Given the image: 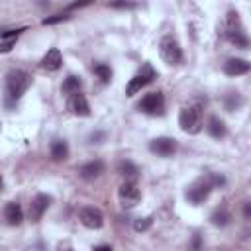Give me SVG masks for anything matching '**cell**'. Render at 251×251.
Masks as SVG:
<instances>
[{"instance_id": "cell-14", "label": "cell", "mask_w": 251, "mask_h": 251, "mask_svg": "<svg viewBox=\"0 0 251 251\" xmlns=\"http://www.w3.org/2000/svg\"><path fill=\"white\" fill-rule=\"evenodd\" d=\"M104 163L100 161V159H94V161H88V163H84L82 167H80V176L84 178V180H94V178H98L102 173H104Z\"/></svg>"}, {"instance_id": "cell-26", "label": "cell", "mask_w": 251, "mask_h": 251, "mask_svg": "<svg viewBox=\"0 0 251 251\" xmlns=\"http://www.w3.org/2000/svg\"><path fill=\"white\" fill-rule=\"evenodd\" d=\"M14 43H16V39H6V41H2V43H0V53H8V51H12Z\"/></svg>"}, {"instance_id": "cell-22", "label": "cell", "mask_w": 251, "mask_h": 251, "mask_svg": "<svg viewBox=\"0 0 251 251\" xmlns=\"http://www.w3.org/2000/svg\"><path fill=\"white\" fill-rule=\"evenodd\" d=\"M94 73H96V76H98L102 82H110V80H112V69H110L108 65H104V63L94 65Z\"/></svg>"}, {"instance_id": "cell-21", "label": "cell", "mask_w": 251, "mask_h": 251, "mask_svg": "<svg viewBox=\"0 0 251 251\" xmlns=\"http://www.w3.org/2000/svg\"><path fill=\"white\" fill-rule=\"evenodd\" d=\"M212 224L214 226H218V227H224V226H227L229 222H231V214L227 212V210H216L214 214H212Z\"/></svg>"}, {"instance_id": "cell-25", "label": "cell", "mask_w": 251, "mask_h": 251, "mask_svg": "<svg viewBox=\"0 0 251 251\" xmlns=\"http://www.w3.org/2000/svg\"><path fill=\"white\" fill-rule=\"evenodd\" d=\"M65 20H69V14L65 12V14H55V16H49V18H43V25H53V24H59V22H65Z\"/></svg>"}, {"instance_id": "cell-12", "label": "cell", "mask_w": 251, "mask_h": 251, "mask_svg": "<svg viewBox=\"0 0 251 251\" xmlns=\"http://www.w3.org/2000/svg\"><path fill=\"white\" fill-rule=\"evenodd\" d=\"M49 204H51V196H47V194H37V196L31 200V204H29V220H31V222H39L41 216L47 212Z\"/></svg>"}, {"instance_id": "cell-33", "label": "cell", "mask_w": 251, "mask_h": 251, "mask_svg": "<svg viewBox=\"0 0 251 251\" xmlns=\"http://www.w3.org/2000/svg\"><path fill=\"white\" fill-rule=\"evenodd\" d=\"M0 129H2V122H0Z\"/></svg>"}, {"instance_id": "cell-8", "label": "cell", "mask_w": 251, "mask_h": 251, "mask_svg": "<svg viewBox=\"0 0 251 251\" xmlns=\"http://www.w3.org/2000/svg\"><path fill=\"white\" fill-rule=\"evenodd\" d=\"M118 200H120V204H122L124 208H133V206H137L139 200H141V192H139V188L135 186V182L126 180L124 184H120V188H118Z\"/></svg>"}, {"instance_id": "cell-20", "label": "cell", "mask_w": 251, "mask_h": 251, "mask_svg": "<svg viewBox=\"0 0 251 251\" xmlns=\"http://www.w3.org/2000/svg\"><path fill=\"white\" fill-rule=\"evenodd\" d=\"M80 86H82V80L75 75H69L63 82V92L67 94H75V92H80Z\"/></svg>"}, {"instance_id": "cell-23", "label": "cell", "mask_w": 251, "mask_h": 251, "mask_svg": "<svg viewBox=\"0 0 251 251\" xmlns=\"http://www.w3.org/2000/svg\"><path fill=\"white\" fill-rule=\"evenodd\" d=\"M241 104H243V98H241L237 92H231V94H227V96H226V108H227L229 112L237 110Z\"/></svg>"}, {"instance_id": "cell-4", "label": "cell", "mask_w": 251, "mask_h": 251, "mask_svg": "<svg viewBox=\"0 0 251 251\" xmlns=\"http://www.w3.org/2000/svg\"><path fill=\"white\" fill-rule=\"evenodd\" d=\"M178 126L184 133H198L202 129V114L200 108L196 106H188L182 108L178 114Z\"/></svg>"}, {"instance_id": "cell-13", "label": "cell", "mask_w": 251, "mask_h": 251, "mask_svg": "<svg viewBox=\"0 0 251 251\" xmlns=\"http://www.w3.org/2000/svg\"><path fill=\"white\" fill-rule=\"evenodd\" d=\"M224 73L227 75V76H239V75H245V73H249V69H251V65H249V61H245V59H239V57H231V59H227L226 63H224Z\"/></svg>"}, {"instance_id": "cell-9", "label": "cell", "mask_w": 251, "mask_h": 251, "mask_svg": "<svg viewBox=\"0 0 251 251\" xmlns=\"http://www.w3.org/2000/svg\"><path fill=\"white\" fill-rule=\"evenodd\" d=\"M176 147H178V143L173 137H155V139L149 141V151L155 153V155H159V157H171V155H175Z\"/></svg>"}, {"instance_id": "cell-11", "label": "cell", "mask_w": 251, "mask_h": 251, "mask_svg": "<svg viewBox=\"0 0 251 251\" xmlns=\"http://www.w3.org/2000/svg\"><path fill=\"white\" fill-rule=\"evenodd\" d=\"M67 108L75 116H90V104H88V100H86V96L82 92L71 94L69 96V102H67Z\"/></svg>"}, {"instance_id": "cell-18", "label": "cell", "mask_w": 251, "mask_h": 251, "mask_svg": "<svg viewBox=\"0 0 251 251\" xmlns=\"http://www.w3.org/2000/svg\"><path fill=\"white\" fill-rule=\"evenodd\" d=\"M51 157H53L55 161H65V159L69 157V145H67V141L55 139V141L51 143Z\"/></svg>"}, {"instance_id": "cell-7", "label": "cell", "mask_w": 251, "mask_h": 251, "mask_svg": "<svg viewBox=\"0 0 251 251\" xmlns=\"http://www.w3.org/2000/svg\"><path fill=\"white\" fill-rule=\"evenodd\" d=\"M139 112L149 114V116H161L165 112V96L163 92H149L141 98V102L137 104Z\"/></svg>"}, {"instance_id": "cell-3", "label": "cell", "mask_w": 251, "mask_h": 251, "mask_svg": "<svg viewBox=\"0 0 251 251\" xmlns=\"http://www.w3.org/2000/svg\"><path fill=\"white\" fill-rule=\"evenodd\" d=\"M155 78H157V71L151 67V63H143V65H141V69L133 75V78L127 82L126 94H127V96L137 94L143 86H147V84H149V82H153Z\"/></svg>"}, {"instance_id": "cell-17", "label": "cell", "mask_w": 251, "mask_h": 251, "mask_svg": "<svg viewBox=\"0 0 251 251\" xmlns=\"http://www.w3.org/2000/svg\"><path fill=\"white\" fill-rule=\"evenodd\" d=\"M206 127H208V133H210L214 139H222V137L226 135V124H224V120H220L218 116H210Z\"/></svg>"}, {"instance_id": "cell-6", "label": "cell", "mask_w": 251, "mask_h": 251, "mask_svg": "<svg viewBox=\"0 0 251 251\" xmlns=\"http://www.w3.org/2000/svg\"><path fill=\"white\" fill-rule=\"evenodd\" d=\"M212 188H214V184H212L210 176H208V178H198V180H194V182L186 188V200L192 202L194 206H198V204H202V202L210 196Z\"/></svg>"}, {"instance_id": "cell-31", "label": "cell", "mask_w": 251, "mask_h": 251, "mask_svg": "<svg viewBox=\"0 0 251 251\" xmlns=\"http://www.w3.org/2000/svg\"><path fill=\"white\" fill-rule=\"evenodd\" d=\"M61 251H73V249H69V247H65V249H61Z\"/></svg>"}, {"instance_id": "cell-32", "label": "cell", "mask_w": 251, "mask_h": 251, "mask_svg": "<svg viewBox=\"0 0 251 251\" xmlns=\"http://www.w3.org/2000/svg\"><path fill=\"white\" fill-rule=\"evenodd\" d=\"M0 188H2V176H0Z\"/></svg>"}, {"instance_id": "cell-30", "label": "cell", "mask_w": 251, "mask_h": 251, "mask_svg": "<svg viewBox=\"0 0 251 251\" xmlns=\"http://www.w3.org/2000/svg\"><path fill=\"white\" fill-rule=\"evenodd\" d=\"M94 251H114V249H112L110 245H98V247H96Z\"/></svg>"}, {"instance_id": "cell-29", "label": "cell", "mask_w": 251, "mask_h": 251, "mask_svg": "<svg viewBox=\"0 0 251 251\" xmlns=\"http://www.w3.org/2000/svg\"><path fill=\"white\" fill-rule=\"evenodd\" d=\"M192 249H194V251H198V249H200V237H198V235L194 237V243H192Z\"/></svg>"}, {"instance_id": "cell-2", "label": "cell", "mask_w": 251, "mask_h": 251, "mask_svg": "<svg viewBox=\"0 0 251 251\" xmlns=\"http://www.w3.org/2000/svg\"><path fill=\"white\" fill-rule=\"evenodd\" d=\"M226 37H227L231 43H235L237 47H241V49H245V47L249 45L247 35H245L243 27H241L239 14H237V12H229L227 18H226Z\"/></svg>"}, {"instance_id": "cell-1", "label": "cell", "mask_w": 251, "mask_h": 251, "mask_svg": "<svg viewBox=\"0 0 251 251\" xmlns=\"http://www.w3.org/2000/svg\"><path fill=\"white\" fill-rule=\"evenodd\" d=\"M29 86H31V75L29 73H25L22 69L10 71L8 76H6V100H8V106L18 102L22 98V94Z\"/></svg>"}, {"instance_id": "cell-27", "label": "cell", "mask_w": 251, "mask_h": 251, "mask_svg": "<svg viewBox=\"0 0 251 251\" xmlns=\"http://www.w3.org/2000/svg\"><path fill=\"white\" fill-rule=\"evenodd\" d=\"M243 214H245V218L251 216V206H249V202H245V206H243Z\"/></svg>"}, {"instance_id": "cell-19", "label": "cell", "mask_w": 251, "mask_h": 251, "mask_svg": "<svg viewBox=\"0 0 251 251\" xmlns=\"http://www.w3.org/2000/svg\"><path fill=\"white\" fill-rule=\"evenodd\" d=\"M118 173L122 175V176H126V178H135L137 176V173H139V169L131 163V161H120L118 163Z\"/></svg>"}, {"instance_id": "cell-10", "label": "cell", "mask_w": 251, "mask_h": 251, "mask_svg": "<svg viewBox=\"0 0 251 251\" xmlns=\"http://www.w3.org/2000/svg\"><path fill=\"white\" fill-rule=\"evenodd\" d=\"M78 218H80L82 226L88 227V229H100L104 226V214L98 208H94V206L82 208L80 214H78Z\"/></svg>"}, {"instance_id": "cell-16", "label": "cell", "mask_w": 251, "mask_h": 251, "mask_svg": "<svg viewBox=\"0 0 251 251\" xmlns=\"http://www.w3.org/2000/svg\"><path fill=\"white\" fill-rule=\"evenodd\" d=\"M4 218L8 220L10 226H18V224H22V220H24V212H22L20 204H16V202H8L6 208H4Z\"/></svg>"}, {"instance_id": "cell-24", "label": "cell", "mask_w": 251, "mask_h": 251, "mask_svg": "<svg viewBox=\"0 0 251 251\" xmlns=\"http://www.w3.org/2000/svg\"><path fill=\"white\" fill-rule=\"evenodd\" d=\"M153 226V218L151 216H147V218H137L135 222H133V229L135 231H145V229H149Z\"/></svg>"}, {"instance_id": "cell-28", "label": "cell", "mask_w": 251, "mask_h": 251, "mask_svg": "<svg viewBox=\"0 0 251 251\" xmlns=\"http://www.w3.org/2000/svg\"><path fill=\"white\" fill-rule=\"evenodd\" d=\"M112 8H133V4H124V2H120V4H112Z\"/></svg>"}, {"instance_id": "cell-15", "label": "cell", "mask_w": 251, "mask_h": 251, "mask_svg": "<svg viewBox=\"0 0 251 251\" xmlns=\"http://www.w3.org/2000/svg\"><path fill=\"white\" fill-rule=\"evenodd\" d=\"M61 65H63V55L57 47H51L41 59V67L47 71H57V69H61Z\"/></svg>"}, {"instance_id": "cell-5", "label": "cell", "mask_w": 251, "mask_h": 251, "mask_svg": "<svg viewBox=\"0 0 251 251\" xmlns=\"http://www.w3.org/2000/svg\"><path fill=\"white\" fill-rule=\"evenodd\" d=\"M159 53H161V59L167 65H180L182 63V49H180L178 41L175 37H171V35H167V37L161 39Z\"/></svg>"}]
</instances>
